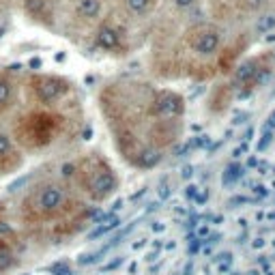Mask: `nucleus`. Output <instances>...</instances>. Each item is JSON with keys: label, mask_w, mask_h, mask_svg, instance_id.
<instances>
[{"label": "nucleus", "mask_w": 275, "mask_h": 275, "mask_svg": "<svg viewBox=\"0 0 275 275\" xmlns=\"http://www.w3.org/2000/svg\"><path fill=\"white\" fill-rule=\"evenodd\" d=\"M99 110L118 155L135 170H151L181 140L187 106L174 88L116 80L101 88Z\"/></svg>", "instance_id": "nucleus-1"}, {"label": "nucleus", "mask_w": 275, "mask_h": 275, "mask_svg": "<svg viewBox=\"0 0 275 275\" xmlns=\"http://www.w3.org/2000/svg\"><path fill=\"white\" fill-rule=\"evenodd\" d=\"M86 213V202L74 191L67 181L39 179L22 193L18 215L20 222L30 230H52L69 228L78 224Z\"/></svg>", "instance_id": "nucleus-2"}, {"label": "nucleus", "mask_w": 275, "mask_h": 275, "mask_svg": "<svg viewBox=\"0 0 275 275\" xmlns=\"http://www.w3.org/2000/svg\"><path fill=\"white\" fill-rule=\"evenodd\" d=\"M67 183L86 204H106L120 189V174L101 153H84L69 168Z\"/></svg>", "instance_id": "nucleus-3"}, {"label": "nucleus", "mask_w": 275, "mask_h": 275, "mask_svg": "<svg viewBox=\"0 0 275 275\" xmlns=\"http://www.w3.org/2000/svg\"><path fill=\"white\" fill-rule=\"evenodd\" d=\"M64 131V116L58 108L32 106L15 116L9 133L24 155H35L50 149Z\"/></svg>", "instance_id": "nucleus-4"}, {"label": "nucleus", "mask_w": 275, "mask_h": 275, "mask_svg": "<svg viewBox=\"0 0 275 275\" xmlns=\"http://www.w3.org/2000/svg\"><path fill=\"white\" fill-rule=\"evenodd\" d=\"M183 62L181 69L200 76V69H215L228 64L224 52V32L213 24H196L183 35Z\"/></svg>", "instance_id": "nucleus-5"}, {"label": "nucleus", "mask_w": 275, "mask_h": 275, "mask_svg": "<svg viewBox=\"0 0 275 275\" xmlns=\"http://www.w3.org/2000/svg\"><path fill=\"white\" fill-rule=\"evenodd\" d=\"M273 69H275V58L271 52L258 54V56H252V58L237 62L232 67L230 82L222 86L226 95H228L230 103L232 99H243V97L256 93L271 78Z\"/></svg>", "instance_id": "nucleus-6"}, {"label": "nucleus", "mask_w": 275, "mask_h": 275, "mask_svg": "<svg viewBox=\"0 0 275 275\" xmlns=\"http://www.w3.org/2000/svg\"><path fill=\"white\" fill-rule=\"evenodd\" d=\"M26 95L32 106L39 108H58L74 93V84L62 76L54 74H32L26 80Z\"/></svg>", "instance_id": "nucleus-7"}, {"label": "nucleus", "mask_w": 275, "mask_h": 275, "mask_svg": "<svg viewBox=\"0 0 275 275\" xmlns=\"http://www.w3.org/2000/svg\"><path fill=\"white\" fill-rule=\"evenodd\" d=\"M93 43L97 50H101L106 54H125V50H127L123 28L116 26L114 22H108V20H101L97 24Z\"/></svg>", "instance_id": "nucleus-8"}, {"label": "nucleus", "mask_w": 275, "mask_h": 275, "mask_svg": "<svg viewBox=\"0 0 275 275\" xmlns=\"http://www.w3.org/2000/svg\"><path fill=\"white\" fill-rule=\"evenodd\" d=\"M26 155L22 153V149L15 144L9 131L0 129V176H9L24 166Z\"/></svg>", "instance_id": "nucleus-9"}, {"label": "nucleus", "mask_w": 275, "mask_h": 275, "mask_svg": "<svg viewBox=\"0 0 275 275\" xmlns=\"http://www.w3.org/2000/svg\"><path fill=\"white\" fill-rule=\"evenodd\" d=\"M103 0H76L74 3V20L82 26H95L103 18Z\"/></svg>", "instance_id": "nucleus-10"}, {"label": "nucleus", "mask_w": 275, "mask_h": 275, "mask_svg": "<svg viewBox=\"0 0 275 275\" xmlns=\"http://www.w3.org/2000/svg\"><path fill=\"white\" fill-rule=\"evenodd\" d=\"M18 99H20V86L15 82V78L7 74V71H0V116L11 112Z\"/></svg>", "instance_id": "nucleus-11"}, {"label": "nucleus", "mask_w": 275, "mask_h": 275, "mask_svg": "<svg viewBox=\"0 0 275 275\" xmlns=\"http://www.w3.org/2000/svg\"><path fill=\"white\" fill-rule=\"evenodd\" d=\"M20 262V245L13 237L0 234V275L13 271Z\"/></svg>", "instance_id": "nucleus-12"}, {"label": "nucleus", "mask_w": 275, "mask_h": 275, "mask_svg": "<svg viewBox=\"0 0 275 275\" xmlns=\"http://www.w3.org/2000/svg\"><path fill=\"white\" fill-rule=\"evenodd\" d=\"M54 3L56 0H24V11L35 22L50 24L54 20Z\"/></svg>", "instance_id": "nucleus-13"}, {"label": "nucleus", "mask_w": 275, "mask_h": 275, "mask_svg": "<svg viewBox=\"0 0 275 275\" xmlns=\"http://www.w3.org/2000/svg\"><path fill=\"white\" fill-rule=\"evenodd\" d=\"M120 7L131 18H147L155 9V0H120Z\"/></svg>", "instance_id": "nucleus-14"}, {"label": "nucleus", "mask_w": 275, "mask_h": 275, "mask_svg": "<svg viewBox=\"0 0 275 275\" xmlns=\"http://www.w3.org/2000/svg\"><path fill=\"white\" fill-rule=\"evenodd\" d=\"M275 26V18L273 15H264V18L258 20V30H269Z\"/></svg>", "instance_id": "nucleus-15"}, {"label": "nucleus", "mask_w": 275, "mask_h": 275, "mask_svg": "<svg viewBox=\"0 0 275 275\" xmlns=\"http://www.w3.org/2000/svg\"><path fill=\"white\" fill-rule=\"evenodd\" d=\"M172 3H174L176 9H181V11H189L191 7L198 3V0H172Z\"/></svg>", "instance_id": "nucleus-16"}]
</instances>
